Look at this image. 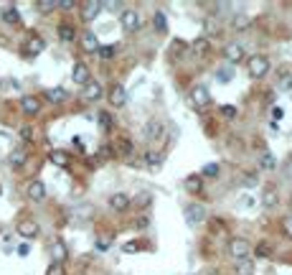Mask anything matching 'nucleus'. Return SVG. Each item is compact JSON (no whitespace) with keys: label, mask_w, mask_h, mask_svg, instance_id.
I'll return each mask as SVG.
<instances>
[{"label":"nucleus","mask_w":292,"mask_h":275,"mask_svg":"<svg viewBox=\"0 0 292 275\" xmlns=\"http://www.w3.org/2000/svg\"><path fill=\"white\" fill-rule=\"evenodd\" d=\"M267 72H269V59L264 54H254L246 59V74L252 79H262V77H267Z\"/></svg>","instance_id":"nucleus-1"},{"label":"nucleus","mask_w":292,"mask_h":275,"mask_svg":"<svg viewBox=\"0 0 292 275\" xmlns=\"http://www.w3.org/2000/svg\"><path fill=\"white\" fill-rule=\"evenodd\" d=\"M226 252L231 255V260H246V258H249V252H252V247H249V242L241 240V237H231L226 242Z\"/></svg>","instance_id":"nucleus-2"},{"label":"nucleus","mask_w":292,"mask_h":275,"mask_svg":"<svg viewBox=\"0 0 292 275\" xmlns=\"http://www.w3.org/2000/svg\"><path fill=\"white\" fill-rule=\"evenodd\" d=\"M120 23H122V28L127 33H135V31H140V26H143V15L138 10H122Z\"/></svg>","instance_id":"nucleus-3"},{"label":"nucleus","mask_w":292,"mask_h":275,"mask_svg":"<svg viewBox=\"0 0 292 275\" xmlns=\"http://www.w3.org/2000/svg\"><path fill=\"white\" fill-rule=\"evenodd\" d=\"M43 51H46V38H41L38 33H31L26 38V44H23V54L26 56H38Z\"/></svg>","instance_id":"nucleus-4"},{"label":"nucleus","mask_w":292,"mask_h":275,"mask_svg":"<svg viewBox=\"0 0 292 275\" xmlns=\"http://www.w3.org/2000/svg\"><path fill=\"white\" fill-rule=\"evenodd\" d=\"M183 214H186V222L193 227V224H201V222H206V209H204V204H198V201H193V204H188L186 209H183Z\"/></svg>","instance_id":"nucleus-5"},{"label":"nucleus","mask_w":292,"mask_h":275,"mask_svg":"<svg viewBox=\"0 0 292 275\" xmlns=\"http://www.w3.org/2000/svg\"><path fill=\"white\" fill-rule=\"evenodd\" d=\"M15 232L23 240H36L38 235H41V227H38V222H33V219H20L18 224H15Z\"/></svg>","instance_id":"nucleus-6"},{"label":"nucleus","mask_w":292,"mask_h":275,"mask_svg":"<svg viewBox=\"0 0 292 275\" xmlns=\"http://www.w3.org/2000/svg\"><path fill=\"white\" fill-rule=\"evenodd\" d=\"M109 104H112L115 110H120V107H125V104H127V90L122 87L120 82H115V84L109 87Z\"/></svg>","instance_id":"nucleus-7"},{"label":"nucleus","mask_w":292,"mask_h":275,"mask_svg":"<svg viewBox=\"0 0 292 275\" xmlns=\"http://www.w3.org/2000/svg\"><path fill=\"white\" fill-rule=\"evenodd\" d=\"M191 102H193V107H206V104L211 102V94H209V87L206 84H196V87L191 90Z\"/></svg>","instance_id":"nucleus-8"},{"label":"nucleus","mask_w":292,"mask_h":275,"mask_svg":"<svg viewBox=\"0 0 292 275\" xmlns=\"http://www.w3.org/2000/svg\"><path fill=\"white\" fill-rule=\"evenodd\" d=\"M72 79H74V84H79V87H86V84L92 82V72H89V67L84 64V61H76V64H74Z\"/></svg>","instance_id":"nucleus-9"},{"label":"nucleus","mask_w":292,"mask_h":275,"mask_svg":"<svg viewBox=\"0 0 292 275\" xmlns=\"http://www.w3.org/2000/svg\"><path fill=\"white\" fill-rule=\"evenodd\" d=\"M104 3H99V0H86V3H81V20H94L99 13H102Z\"/></svg>","instance_id":"nucleus-10"},{"label":"nucleus","mask_w":292,"mask_h":275,"mask_svg":"<svg viewBox=\"0 0 292 275\" xmlns=\"http://www.w3.org/2000/svg\"><path fill=\"white\" fill-rule=\"evenodd\" d=\"M102 84L97 82V79H92L86 84V87H81V99L84 102H97V99H102Z\"/></svg>","instance_id":"nucleus-11"},{"label":"nucleus","mask_w":292,"mask_h":275,"mask_svg":"<svg viewBox=\"0 0 292 275\" xmlns=\"http://www.w3.org/2000/svg\"><path fill=\"white\" fill-rule=\"evenodd\" d=\"M223 59H226L229 64H241V61H246L244 46L241 44H229L226 49H223Z\"/></svg>","instance_id":"nucleus-12"},{"label":"nucleus","mask_w":292,"mask_h":275,"mask_svg":"<svg viewBox=\"0 0 292 275\" xmlns=\"http://www.w3.org/2000/svg\"><path fill=\"white\" fill-rule=\"evenodd\" d=\"M163 133H165V125H163L160 120H155V117H152V120H147V122L143 125V135H145L147 140H155V138H160Z\"/></svg>","instance_id":"nucleus-13"},{"label":"nucleus","mask_w":292,"mask_h":275,"mask_svg":"<svg viewBox=\"0 0 292 275\" xmlns=\"http://www.w3.org/2000/svg\"><path fill=\"white\" fill-rule=\"evenodd\" d=\"M26 194H28V199H31V201H36V204H38V201H43V199H46V183L38 181V179H36V181H31V183H28V188H26Z\"/></svg>","instance_id":"nucleus-14"},{"label":"nucleus","mask_w":292,"mask_h":275,"mask_svg":"<svg viewBox=\"0 0 292 275\" xmlns=\"http://www.w3.org/2000/svg\"><path fill=\"white\" fill-rule=\"evenodd\" d=\"M69 260V250H66V242L64 240H54L51 245V263H66Z\"/></svg>","instance_id":"nucleus-15"},{"label":"nucleus","mask_w":292,"mask_h":275,"mask_svg":"<svg viewBox=\"0 0 292 275\" xmlns=\"http://www.w3.org/2000/svg\"><path fill=\"white\" fill-rule=\"evenodd\" d=\"M26 161H28V151H26V148H15V151L8 156V166L13 168V171H20V168L26 166Z\"/></svg>","instance_id":"nucleus-16"},{"label":"nucleus","mask_w":292,"mask_h":275,"mask_svg":"<svg viewBox=\"0 0 292 275\" xmlns=\"http://www.w3.org/2000/svg\"><path fill=\"white\" fill-rule=\"evenodd\" d=\"M20 110H23L28 117H33V115H38V110H41V99L38 97H33V94H26V97H20Z\"/></svg>","instance_id":"nucleus-17"},{"label":"nucleus","mask_w":292,"mask_h":275,"mask_svg":"<svg viewBox=\"0 0 292 275\" xmlns=\"http://www.w3.org/2000/svg\"><path fill=\"white\" fill-rule=\"evenodd\" d=\"M132 151H135V140H130V138H125V135L115 138V153H117V156L130 158V156H132Z\"/></svg>","instance_id":"nucleus-18"},{"label":"nucleus","mask_w":292,"mask_h":275,"mask_svg":"<svg viewBox=\"0 0 292 275\" xmlns=\"http://www.w3.org/2000/svg\"><path fill=\"white\" fill-rule=\"evenodd\" d=\"M79 44H81V49H84L86 54H97V51H99V38H97V33H92V31H86V33L79 38Z\"/></svg>","instance_id":"nucleus-19"},{"label":"nucleus","mask_w":292,"mask_h":275,"mask_svg":"<svg viewBox=\"0 0 292 275\" xmlns=\"http://www.w3.org/2000/svg\"><path fill=\"white\" fill-rule=\"evenodd\" d=\"M130 204H132V199H130L127 194H122V191H117V194L109 196V206L115 209V211H127Z\"/></svg>","instance_id":"nucleus-20"},{"label":"nucleus","mask_w":292,"mask_h":275,"mask_svg":"<svg viewBox=\"0 0 292 275\" xmlns=\"http://www.w3.org/2000/svg\"><path fill=\"white\" fill-rule=\"evenodd\" d=\"M43 97H46L51 104H61V102L69 99V92H66L64 87H51V90H46V94H43Z\"/></svg>","instance_id":"nucleus-21"},{"label":"nucleus","mask_w":292,"mask_h":275,"mask_svg":"<svg viewBox=\"0 0 292 275\" xmlns=\"http://www.w3.org/2000/svg\"><path fill=\"white\" fill-rule=\"evenodd\" d=\"M56 33H59V38L64 41V44H72V41H76V28L72 23H59Z\"/></svg>","instance_id":"nucleus-22"},{"label":"nucleus","mask_w":292,"mask_h":275,"mask_svg":"<svg viewBox=\"0 0 292 275\" xmlns=\"http://www.w3.org/2000/svg\"><path fill=\"white\" fill-rule=\"evenodd\" d=\"M0 18H3L8 26L20 23V13H18V8H15V5H5V8H3V13H0Z\"/></svg>","instance_id":"nucleus-23"},{"label":"nucleus","mask_w":292,"mask_h":275,"mask_svg":"<svg viewBox=\"0 0 292 275\" xmlns=\"http://www.w3.org/2000/svg\"><path fill=\"white\" fill-rule=\"evenodd\" d=\"M277 201H280V196H277V188L267 186L264 191H262V204H264L267 209H272V206H277Z\"/></svg>","instance_id":"nucleus-24"},{"label":"nucleus","mask_w":292,"mask_h":275,"mask_svg":"<svg viewBox=\"0 0 292 275\" xmlns=\"http://www.w3.org/2000/svg\"><path fill=\"white\" fill-rule=\"evenodd\" d=\"M259 168H262V171H275V168H277V161H275V156L269 153V151H262V156H259Z\"/></svg>","instance_id":"nucleus-25"},{"label":"nucleus","mask_w":292,"mask_h":275,"mask_svg":"<svg viewBox=\"0 0 292 275\" xmlns=\"http://www.w3.org/2000/svg\"><path fill=\"white\" fill-rule=\"evenodd\" d=\"M234 270L236 275H254V263L246 258V260H234Z\"/></svg>","instance_id":"nucleus-26"},{"label":"nucleus","mask_w":292,"mask_h":275,"mask_svg":"<svg viewBox=\"0 0 292 275\" xmlns=\"http://www.w3.org/2000/svg\"><path fill=\"white\" fill-rule=\"evenodd\" d=\"M152 28L158 31V33H165L168 31V15L163 10H158V13L152 15Z\"/></svg>","instance_id":"nucleus-27"},{"label":"nucleus","mask_w":292,"mask_h":275,"mask_svg":"<svg viewBox=\"0 0 292 275\" xmlns=\"http://www.w3.org/2000/svg\"><path fill=\"white\" fill-rule=\"evenodd\" d=\"M49 161L54 166H66V163H69V153H66V151H51Z\"/></svg>","instance_id":"nucleus-28"},{"label":"nucleus","mask_w":292,"mask_h":275,"mask_svg":"<svg viewBox=\"0 0 292 275\" xmlns=\"http://www.w3.org/2000/svg\"><path fill=\"white\" fill-rule=\"evenodd\" d=\"M145 166L150 171H160V156L158 153H145Z\"/></svg>","instance_id":"nucleus-29"},{"label":"nucleus","mask_w":292,"mask_h":275,"mask_svg":"<svg viewBox=\"0 0 292 275\" xmlns=\"http://www.w3.org/2000/svg\"><path fill=\"white\" fill-rule=\"evenodd\" d=\"M186 188H188L191 194L201 191V188H204V179H201V176H191V179L186 181Z\"/></svg>","instance_id":"nucleus-30"},{"label":"nucleus","mask_w":292,"mask_h":275,"mask_svg":"<svg viewBox=\"0 0 292 275\" xmlns=\"http://www.w3.org/2000/svg\"><path fill=\"white\" fill-rule=\"evenodd\" d=\"M209 46H211V44H209V38H206V36H204V38H196V41H193V51H196V56L206 54V51H209Z\"/></svg>","instance_id":"nucleus-31"},{"label":"nucleus","mask_w":292,"mask_h":275,"mask_svg":"<svg viewBox=\"0 0 292 275\" xmlns=\"http://www.w3.org/2000/svg\"><path fill=\"white\" fill-rule=\"evenodd\" d=\"M36 8H38L41 13H51V10H56V0H38Z\"/></svg>","instance_id":"nucleus-32"},{"label":"nucleus","mask_w":292,"mask_h":275,"mask_svg":"<svg viewBox=\"0 0 292 275\" xmlns=\"http://www.w3.org/2000/svg\"><path fill=\"white\" fill-rule=\"evenodd\" d=\"M219 112H221V117H226V120H236V115H239L234 104H223V107H221Z\"/></svg>","instance_id":"nucleus-33"},{"label":"nucleus","mask_w":292,"mask_h":275,"mask_svg":"<svg viewBox=\"0 0 292 275\" xmlns=\"http://www.w3.org/2000/svg\"><path fill=\"white\" fill-rule=\"evenodd\" d=\"M115 54H117V46H99V51H97V56H99V59H104V61H107V59H112Z\"/></svg>","instance_id":"nucleus-34"},{"label":"nucleus","mask_w":292,"mask_h":275,"mask_svg":"<svg viewBox=\"0 0 292 275\" xmlns=\"http://www.w3.org/2000/svg\"><path fill=\"white\" fill-rule=\"evenodd\" d=\"M277 90H292V74L290 72L282 74V79L277 82Z\"/></svg>","instance_id":"nucleus-35"},{"label":"nucleus","mask_w":292,"mask_h":275,"mask_svg":"<svg viewBox=\"0 0 292 275\" xmlns=\"http://www.w3.org/2000/svg\"><path fill=\"white\" fill-rule=\"evenodd\" d=\"M109 247H112V237H109V235H104V237L97 240V250H99V252H107Z\"/></svg>","instance_id":"nucleus-36"},{"label":"nucleus","mask_w":292,"mask_h":275,"mask_svg":"<svg viewBox=\"0 0 292 275\" xmlns=\"http://www.w3.org/2000/svg\"><path fill=\"white\" fill-rule=\"evenodd\" d=\"M99 125H102V130H112V115L109 112H99Z\"/></svg>","instance_id":"nucleus-37"},{"label":"nucleus","mask_w":292,"mask_h":275,"mask_svg":"<svg viewBox=\"0 0 292 275\" xmlns=\"http://www.w3.org/2000/svg\"><path fill=\"white\" fill-rule=\"evenodd\" d=\"M204 176H209V179L219 176V163H206L204 166Z\"/></svg>","instance_id":"nucleus-38"},{"label":"nucleus","mask_w":292,"mask_h":275,"mask_svg":"<svg viewBox=\"0 0 292 275\" xmlns=\"http://www.w3.org/2000/svg\"><path fill=\"white\" fill-rule=\"evenodd\" d=\"M269 255H272V247H269L267 242L257 245V258H269Z\"/></svg>","instance_id":"nucleus-39"},{"label":"nucleus","mask_w":292,"mask_h":275,"mask_svg":"<svg viewBox=\"0 0 292 275\" xmlns=\"http://www.w3.org/2000/svg\"><path fill=\"white\" fill-rule=\"evenodd\" d=\"M20 140H23V143H31V140H33V128H31V125L20 128Z\"/></svg>","instance_id":"nucleus-40"},{"label":"nucleus","mask_w":292,"mask_h":275,"mask_svg":"<svg viewBox=\"0 0 292 275\" xmlns=\"http://www.w3.org/2000/svg\"><path fill=\"white\" fill-rule=\"evenodd\" d=\"M56 8L59 10H74L76 3H74V0H56Z\"/></svg>","instance_id":"nucleus-41"},{"label":"nucleus","mask_w":292,"mask_h":275,"mask_svg":"<svg viewBox=\"0 0 292 275\" xmlns=\"http://www.w3.org/2000/svg\"><path fill=\"white\" fill-rule=\"evenodd\" d=\"M46 275H64V265L61 263H51L46 268Z\"/></svg>","instance_id":"nucleus-42"},{"label":"nucleus","mask_w":292,"mask_h":275,"mask_svg":"<svg viewBox=\"0 0 292 275\" xmlns=\"http://www.w3.org/2000/svg\"><path fill=\"white\" fill-rule=\"evenodd\" d=\"M135 204H138V206H143V209H147V206L152 204V196H150V194H143V196H138V199H135Z\"/></svg>","instance_id":"nucleus-43"},{"label":"nucleus","mask_w":292,"mask_h":275,"mask_svg":"<svg viewBox=\"0 0 292 275\" xmlns=\"http://www.w3.org/2000/svg\"><path fill=\"white\" fill-rule=\"evenodd\" d=\"M249 23H252V18H249V15H239V20H234V26H236V28H246Z\"/></svg>","instance_id":"nucleus-44"},{"label":"nucleus","mask_w":292,"mask_h":275,"mask_svg":"<svg viewBox=\"0 0 292 275\" xmlns=\"http://www.w3.org/2000/svg\"><path fill=\"white\" fill-rule=\"evenodd\" d=\"M282 227H285V232H287V235L292 237V217H285V219H282Z\"/></svg>","instance_id":"nucleus-45"},{"label":"nucleus","mask_w":292,"mask_h":275,"mask_svg":"<svg viewBox=\"0 0 292 275\" xmlns=\"http://www.w3.org/2000/svg\"><path fill=\"white\" fill-rule=\"evenodd\" d=\"M150 227V217H140L138 219V229H147Z\"/></svg>","instance_id":"nucleus-46"},{"label":"nucleus","mask_w":292,"mask_h":275,"mask_svg":"<svg viewBox=\"0 0 292 275\" xmlns=\"http://www.w3.org/2000/svg\"><path fill=\"white\" fill-rule=\"evenodd\" d=\"M28 252H31V245H28V242L18 245V255H28Z\"/></svg>","instance_id":"nucleus-47"},{"label":"nucleus","mask_w":292,"mask_h":275,"mask_svg":"<svg viewBox=\"0 0 292 275\" xmlns=\"http://www.w3.org/2000/svg\"><path fill=\"white\" fill-rule=\"evenodd\" d=\"M282 115H285L282 107H272V120H282Z\"/></svg>","instance_id":"nucleus-48"},{"label":"nucleus","mask_w":292,"mask_h":275,"mask_svg":"<svg viewBox=\"0 0 292 275\" xmlns=\"http://www.w3.org/2000/svg\"><path fill=\"white\" fill-rule=\"evenodd\" d=\"M254 183H257V176H254V174H249V176L244 179V186H249V188H252Z\"/></svg>","instance_id":"nucleus-49"},{"label":"nucleus","mask_w":292,"mask_h":275,"mask_svg":"<svg viewBox=\"0 0 292 275\" xmlns=\"http://www.w3.org/2000/svg\"><path fill=\"white\" fill-rule=\"evenodd\" d=\"M244 206L252 209V206H254V199H252V196H244Z\"/></svg>","instance_id":"nucleus-50"},{"label":"nucleus","mask_w":292,"mask_h":275,"mask_svg":"<svg viewBox=\"0 0 292 275\" xmlns=\"http://www.w3.org/2000/svg\"><path fill=\"white\" fill-rule=\"evenodd\" d=\"M287 174H290V176H292V163H290V166H287Z\"/></svg>","instance_id":"nucleus-51"}]
</instances>
